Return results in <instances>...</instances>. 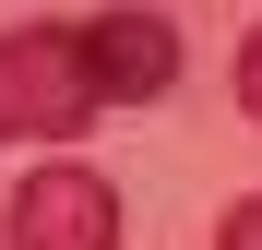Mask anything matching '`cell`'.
Masks as SVG:
<instances>
[{
  "instance_id": "obj_1",
  "label": "cell",
  "mask_w": 262,
  "mask_h": 250,
  "mask_svg": "<svg viewBox=\"0 0 262 250\" xmlns=\"http://www.w3.org/2000/svg\"><path fill=\"white\" fill-rule=\"evenodd\" d=\"M107 119L72 24H12L0 36V143H83Z\"/></svg>"
},
{
  "instance_id": "obj_2",
  "label": "cell",
  "mask_w": 262,
  "mask_h": 250,
  "mask_svg": "<svg viewBox=\"0 0 262 250\" xmlns=\"http://www.w3.org/2000/svg\"><path fill=\"white\" fill-rule=\"evenodd\" d=\"M0 250H119V179H96V167H24L12 215H0Z\"/></svg>"
},
{
  "instance_id": "obj_3",
  "label": "cell",
  "mask_w": 262,
  "mask_h": 250,
  "mask_svg": "<svg viewBox=\"0 0 262 250\" xmlns=\"http://www.w3.org/2000/svg\"><path fill=\"white\" fill-rule=\"evenodd\" d=\"M72 48H83V72H96V96H107V107H155L167 83H179V24H167L155 0L83 12V24H72Z\"/></svg>"
},
{
  "instance_id": "obj_4",
  "label": "cell",
  "mask_w": 262,
  "mask_h": 250,
  "mask_svg": "<svg viewBox=\"0 0 262 250\" xmlns=\"http://www.w3.org/2000/svg\"><path fill=\"white\" fill-rule=\"evenodd\" d=\"M214 250H262V191L238 202V215H227V226H214Z\"/></svg>"
},
{
  "instance_id": "obj_5",
  "label": "cell",
  "mask_w": 262,
  "mask_h": 250,
  "mask_svg": "<svg viewBox=\"0 0 262 250\" xmlns=\"http://www.w3.org/2000/svg\"><path fill=\"white\" fill-rule=\"evenodd\" d=\"M238 107H250V119H262V24H250V36H238Z\"/></svg>"
}]
</instances>
